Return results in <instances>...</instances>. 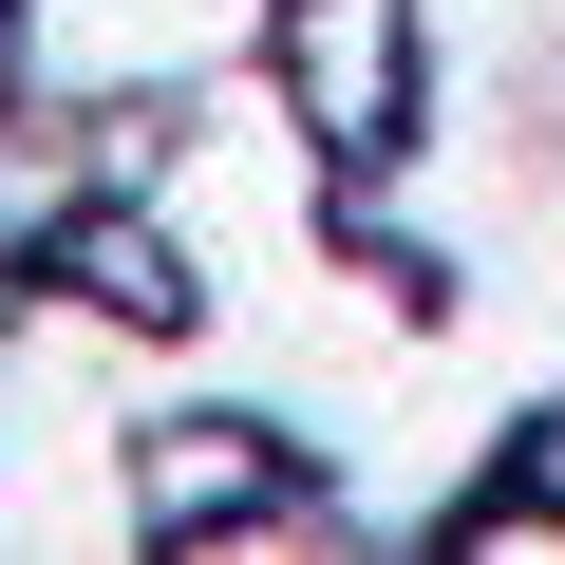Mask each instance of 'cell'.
I'll use <instances>...</instances> for the list:
<instances>
[{
    "mask_svg": "<svg viewBox=\"0 0 565 565\" xmlns=\"http://www.w3.org/2000/svg\"><path fill=\"white\" fill-rule=\"evenodd\" d=\"M282 0H20V95L132 114V95H207L226 57H264Z\"/></svg>",
    "mask_w": 565,
    "mask_h": 565,
    "instance_id": "cell-1",
    "label": "cell"
},
{
    "mask_svg": "<svg viewBox=\"0 0 565 565\" xmlns=\"http://www.w3.org/2000/svg\"><path fill=\"white\" fill-rule=\"evenodd\" d=\"M396 95H415V0H302V114L359 151L396 132Z\"/></svg>",
    "mask_w": 565,
    "mask_h": 565,
    "instance_id": "cell-2",
    "label": "cell"
}]
</instances>
